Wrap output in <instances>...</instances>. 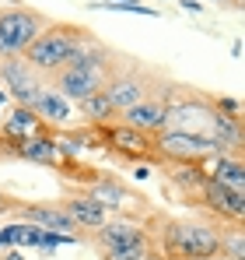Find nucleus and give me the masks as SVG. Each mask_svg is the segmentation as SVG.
<instances>
[{"mask_svg":"<svg viewBox=\"0 0 245 260\" xmlns=\"http://www.w3.org/2000/svg\"><path fill=\"white\" fill-rule=\"evenodd\" d=\"M158 253L165 260H214L221 253V232L193 218H165L158 225Z\"/></svg>","mask_w":245,"mask_h":260,"instance_id":"1","label":"nucleus"},{"mask_svg":"<svg viewBox=\"0 0 245 260\" xmlns=\"http://www.w3.org/2000/svg\"><path fill=\"white\" fill-rule=\"evenodd\" d=\"M84 43H91V36L77 25H46L32 39V46L21 53V60L39 74H56L60 67H67L74 60V53Z\"/></svg>","mask_w":245,"mask_h":260,"instance_id":"2","label":"nucleus"},{"mask_svg":"<svg viewBox=\"0 0 245 260\" xmlns=\"http://www.w3.org/2000/svg\"><path fill=\"white\" fill-rule=\"evenodd\" d=\"M46 25H49V21L42 18L39 11H28V7L0 11V60L21 56Z\"/></svg>","mask_w":245,"mask_h":260,"instance_id":"3","label":"nucleus"},{"mask_svg":"<svg viewBox=\"0 0 245 260\" xmlns=\"http://www.w3.org/2000/svg\"><path fill=\"white\" fill-rule=\"evenodd\" d=\"M224 148L214 137H193V134H175V130H161L154 137V158L172 162V166H200L203 158L221 155Z\"/></svg>","mask_w":245,"mask_h":260,"instance_id":"4","label":"nucleus"},{"mask_svg":"<svg viewBox=\"0 0 245 260\" xmlns=\"http://www.w3.org/2000/svg\"><path fill=\"white\" fill-rule=\"evenodd\" d=\"M165 130L175 134H193V137H210L214 130V106L200 95H182L179 102H168Z\"/></svg>","mask_w":245,"mask_h":260,"instance_id":"5","label":"nucleus"},{"mask_svg":"<svg viewBox=\"0 0 245 260\" xmlns=\"http://www.w3.org/2000/svg\"><path fill=\"white\" fill-rule=\"evenodd\" d=\"M0 88L18 106H32L35 95L46 88V78H42L39 71H32L21 56H11V60H0Z\"/></svg>","mask_w":245,"mask_h":260,"instance_id":"6","label":"nucleus"},{"mask_svg":"<svg viewBox=\"0 0 245 260\" xmlns=\"http://www.w3.org/2000/svg\"><path fill=\"white\" fill-rule=\"evenodd\" d=\"M91 243L98 246V253H112V250H130V246H154L151 232L137 221L126 218H109L105 225H98L91 232Z\"/></svg>","mask_w":245,"mask_h":260,"instance_id":"7","label":"nucleus"},{"mask_svg":"<svg viewBox=\"0 0 245 260\" xmlns=\"http://www.w3.org/2000/svg\"><path fill=\"white\" fill-rule=\"evenodd\" d=\"M112 74H102V71H81V67H60L56 74H49V88H56L67 102H81L88 95L102 91L105 81Z\"/></svg>","mask_w":245,"mask_h":260,"instance_id":"8","label":"nucleus"},{"mask_svg":"<svg viewBox=\"0 0 245 260\" xmlns=\"http://www.w3.org/2000/svg\"><path fill=\"white\" fill-rule=\"evenodd\" d=\"M196 197H200V204H203L207 211L217 215L221 221H235V225L245 221V193H235V190H228V186L207 179Z\"/></svg>","mask_w":245,"mask_h":260,"instance_id":"9","label":"nucleus"},{"mask_svg":"<svg viewBox=\"0 0 245 260\" xmlns=\"http://www.w3.org/2000/svg\"><path fill=\"white\" fill-rule=\"evenodd\" d=\"M102 141L126 158H154V134H140V130L116 123V127H102Z\"/></svg>","mask_w":245,"mask_h":260,"instance_id":"10","label":"nucleus"},{"mask_svg":"<svg viewBox=\"0 0 245 260\" xmlns=\"http://www.w3.org/2000/svg\"><path fill=\"white\" fill-rule=\"evenodd\" d=\"M105 95H109V102H112V109H116V116H119L123 109L144 102V99L151 95V88H147V81H144L137 71H116V74L105 81Z\"/></svg>","mask_w":245,"mask_h":260,"instance_id":"11","label":"nucleus"},{"mask_svg":"<svg viewBox=\"0 0 245 260\" xmlns=\"http://www.w3.org/2000/svg\"><path fill=\"white\" fill-rule=\"evenodd\" d=\"M165 116H168V102H165L161 95H147L144 102H137V106H130V109L119 113L123 123L133 127V130H140V134H161Z\"/></svg>","mask_w":245,"mask_h":260,"instance_id":"12","label":"nucleus"},{"mask_svg":"<svg viewBox=\"0 0 245 260\" xmlns=\"http://www.w3.org/2000/svg\"><path fill=\"white\" fill-rule=\"evenodd\" d=\"M14 211H18V221L39 225L46 232H63V236H74L77 232V225L63 211V204H18Z\"/></svg>","mask_w":245,"mask_h":260,"instance_id":"13","label":"nucleus"},{"mask_svg":"<svg viewBox=\"0 0 245 260\" xmlns=\"http://www.w3.org/2000/svg\"><path fill=\"white\" fill-rule=\"evenodd\" d=\"M63 211L70 215V221L84 229V232H95L98 225H105L109 221V211L98 204V201H91L88 193H74V197H67L63 201Z\"/></svg>","mask_w":245,"mask_h":260,"instance_id":"14","label":"nucleus"},{"mask_svg":"<svg viewBox=\"0 0 245 260\" xmlns=\"http://www.w3.org/2000/svg\"><path fill=\"white\" fill-rule=\"evenodd\" d=\"M28 109H32V113L42 120V127H46V123H53V127L70 123V102H67L56 88H49V81H46V88L35 95V102H32Z\"/></svg>","mask_w":245,"mask_h":260,"instance_id":"15","label":"nucleus"},{"mask_svg":"<svg viewBox=\"0 0 245 260\" xmlns=\"http://www.w3.org/2000/svg\"><path fill=\"white\" fill-rule=\"evenodd\" d=\"M214 183L235 190V193H245V166H242V155H231V151H221L214 155V173H210Z\"/></svg>","mask_w":245,"mask_h":260,"instance_id":"16","label":"nucleus"},{"mask_svg":"<svg viewBox=\"0 0 245 260\" xmlns=\"http://www.w3.org/2000/svg\"><path fill=\"white\" fill-rule=\"evenodd\" d=\"M18 158L25 162H35V166H60V151H56V137L39 130L35 137H28L18 151Z\"/></svg>","mask_w":245,"mask_h":260,"instance_id":"17","label":"nucleus"},{"mask_svg":"<svg viewBox=\"0 0 245 260\" xmlns=\"http://www.w3.org/2000/svg\"><path fill=\"white\" fill-rule=\"evenodd\" d=\"M42 130V120L28 109V106H14L11 116L4 120V137H14V141H25V137H35Z\"/></svg>","mask_w":245,"mask_h":260,"instance_id":"18","label":"nucleus"},{"mask_svg":"<svg viewBox=\"0 0 245 260\" xmlns=\"http://www.w3.org/2000/svg\"><path fill=\"white\" fill-rule=\"evenodd\" d=\"M88 197H91V201H98L105 211H116V208L126 204V186H123L119 179H112V176H102V179H91Z\"/></svg>","mask_w":245,"mask_h":260,"instance_id":"19","label":"nucleus"},{"mask_svg":"<svg viewBox=\"0 0 245 260\" xmlns=\"http://www.w3.org/2000/svg\"><path fill=\"white\" fill-rule=\"evenodd\" d=\"M81 106V116L88 123H95V127H105L112 116H116V109H112V102H109V95H105V88L102 91H95V95H88L77 102Z\"/></svg>","mask_w":245,"mask_h":260,"instance_id":"20","label":"nucleus"},{"mask_svg":"<svg viewBox=\"0 0 245 260\" xmlns=\"http://www.w3.org/2000/svg\"><path fill=\"white\" fill-rule=\"evenodd\" d=\"M210 173H207L203 166H175V176H172V183L179 186V190H186V193H200V186H203Z\"/></svg>","mask_w":245,"mask_h":260,"instance_id":"21","label":"nucleus"},{"mask_svg":"<svg viewBox=\"0 0 245 260\" xmlns=\"http://www.w3.org/2000/svg\"><path fill=\"white\" fill-rule=\"evenodd\" d=\"M224 260H245V229L242 225H231L228 232H221V253Z\"/></svg>","mask_w":245,"mask_h":260,"instance_id":"22","label":"nucleus"},{"mask_svg":"<svg viewBox=\"0 0 245 260\" xmlns=\"http://www.w3.org/2000/svg\"><path fill=\"white\" fill-rule=\"evenodd\" d=\"M25 232H28V221H11L0 229V250H11V246H21L25 243Z\"/></svg>","mask_w":245,"mask_h":260,"instance_id":"23","label":"nucleus"},{"mask_svg":"<svg viewBox=\"0 0 245 260\" xmlns=\"http://www.w3.org/2000/svg\"><path fill=\"white\" fill-rule=\"evenodd\" d=\"M151 246H130V250H112V253H102V260H147Z\"/></svg>","mask_w":245,"mask_h":260,"instance_id":"24","label":"nucleus"},{"mask_svg":"<svg viewBox=\"0 0 245 260\" xmlns=\"http://www.w3.org/2000/svg\"><path fill=\"white\" fill-rule=\"evenodd\" d=\"M210 106H214L217 113H224V116H242V102L231 99V95H221V99H214Z\"/></svg>","mask_w":245,"mask_h":260,"instance_id":"25","label":"nucleus"},{"mask_svg":"<svg viewBox=\"0 0 245 260\" xmlns=\"http://www.w3.org/2000/svg\"><path fill=\"white\" fill-rule=\"evenodd\" d=\"M182 11L186 14H203V4L200 0H182Z\"/></svg>","mask_w":245,"mask_h":260,"instance_id":"26","label":"nucleus"},{"mask_svg":"<svg viewBox=\"0 0 245 260\" xmlns=\"http://www.w3.org/2000/svg\"><path fill=\"white\" fill-rule=\"evenodd\" d=\"M0 260H28V257H25L18 246H11V250H4V257H0Z\"/></svg>","mask_w":245,"mask_h":260,"instance_id":"27","label":"nucleus"},{"mask_svg":"<svg viewBox=\"0 0 245 260\" xmlns=\"http://www.w3.org/2000/svg\"><path fill=\"white\" fill-rule=\"evenodd\" d=\"M147 260H165V257L158 253V250H154V246H151V250H147Z\"/></svg>","mask_w":245,"mask_h":260,"instance_id":"28","label":"nucleus"},{"mask_svg":"<svg viewBox=\"0 0 245 260\" xmlns=\"http://www.w3.org/2000/svg\"><path fill=\"white\" fill-rule=\"evenodd\" d=\"M4 102H7V91H4V88H0V106H4Z\"/></svg>","mask_w":245,"mask_h":260,"instance_id":"29","label":"nucleus"}]
</instances>
